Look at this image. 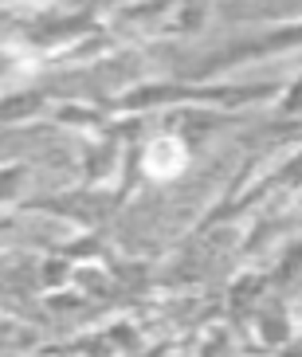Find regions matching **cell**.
I'll use <instances>...</instances> for the list:
<instances>
[{
	"label": "cell",
	"instance_id": "1",
	"mask_svg": "<svg viewBox=\"0 0 302 357\" xmlns=\"http://www.w3.org/2000/svg\"><path fill=\"white\" fill-rule=\"evenodd\" d=\"M188 153L185 146H181L177 137H157L153 146L146 149V173L157 181H169V177H177L181 169H185Z\"/></svg>",
	"mask_w": 302,
	"mask_h": 357
}]
</instances>
